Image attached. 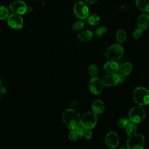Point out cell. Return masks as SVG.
<instances>
[{
	"mask_svg": "<svg viewBox=\"0 0 149 149\" xmlns=\"http://www.w3.org/2000/svg\"><path fill=\"white\" fill-rule=\"evenodd\" d=\"M118 78H119V83H124L125 81H126V80L127 79L126 75L122 74L120 73H118Z\"/></svg>",
	"mask_w": 149,
	"mask_h": 149,
	"instance_id": "obj_31",
	"label": "cell"
},
{
	"mask_svg": "<svg viewBox=\"0 0 149 149\" xmlns=\"http://www.w3.org/2000/svg\"><path fill=\"white\" fill-rule=\"evenodd\" d=\"M105 107L104 102L100 99L95 100L91 105L92 111L96 115H100L104 111Z\"/></svg>",
	"mask_w": 149,
	"mask_h": 149,
	"instance_id": "obj_15",
	"label": "cell"
},
{
	"mask_svg": "<svg viewBox=\"0 0 149 149\" xmlns=\"http://www.w3.org/2000/svg\"><path fill=\"white\" fill-rule=\"evenodd\" d=\"M69 139L72 141H76L78 139V136L76 133L75 129H70V131L68 135Z\"/></svg>",
	"mask_w": 149,
	"mask_h": 149,
	"instance_id": "obj_27",
	"label": "cell"
},
{
	"mask_svg": "<svg viewBox=\"0 0 149 149\" xmlns=\"http://www.w3.org/2000/svg\"><path fill=\"white\" fill-rule=\"evenodd\" d=\"M36 1H41V0H36Z\"/></svg>",
	"mask_w": 149,
	"mask_h": 149,
	"instance_id": "obj_36",
	"label": "cell"
},
{
	"mask_svg": "<svg viewBox=\"0 0 149 149\" xmlns=\"http://www.w3.org/2000/svg\"><path fill=\"white\" fill-rule=\"evenodd\" d=\"M7 23L11 28L19 30L23 26V19L20 15L12 13L10 15L7 19Z\"/></svg>",
	"mask_w": 149,
	"mask_h": 149,
	"instance_id": "obj_9",
	"label": "cell"
},
{
	"mask_svg": "<svg viewBox=\"0 0 149 149\" xmlns=\"http://www.w3.org/2000/svg\"><path fill=\"white\" fill-rule=\"evenodd\" d=\"M123 48L119 44H115L110 46L105 52V58L111 61H116L123 55Z\"/></svg>",
	"mask_w": 149,
	"mask_h": 149,
	"instance_id": "obj_3",
	"label": "cell"
},
{
	"mask_svg": "<svg viewBox=\"0 0 149 149\" xmlns=\"http://www.w3.org/2000/svg\"><path fill=\"white\" fill-rule=\"evenodd\" d=\"M78 101L77 100H75V101H72L71 103H70V105L72 106V107H75L76 106L77 104H78Z\"/></svg>",
	"mask_w": 149,
	"mask_h": 149,
	"instance_id": "obj_34",
	"label": "cell"
},
{
	"mask_svg": "<svg viewBox=\"0 0 149 149\" xmlns=\"http://www.w3.org/2000/svg\"><path fill=\"white\" fill-rule=\"evenodd\" d=\"M100 21V17L98 15L95 14H93L91 15H88V16L86 18L87 23L91 26H95L99 23Z\"/></svg>",
	"mask_w": 149,
	"mask_h": 149,
	"instance_id": "obj_20",
	"label": "cell"
},
{
	"mask_svg": "<svg viewBox=\"0 0 149 149\" xmlns=\"http://www.w3.org/2000/svg\"><path fill=\"white\" fill-rule=\"evenodd\" d=\"M84 23L81 20L76 21L72 25V29L76 31L81 30L84 29Z\"/></svg>",
	"mask_w": 149,
	"mask_h": 149,
	"instance_id": "obj_26",
	"label": "cell"
},
{
	"mask_svg": "<svg viewBox=\"0 0 149 149\" xmlns=\"http://www.w3.org/2000/svg\"><path fill=\"white\" fill-rule=\"evenodd\" d=\"M86 2L89 4H93L97 2V0H85Z\"/></svg>",
	"mask_w": 149,
	"mask_h": 149,
	"instance_id": "obj_33",
	"label": "cell"
},
{
	"mask_svg": "<svg viewBox=\"0 0 149 149\" xmlns=\"http://www.w3.org/2000/svg\"><path fill=\"white\" fill-rule=\"evenodd\" d=\"M104 86L111 87L119 83V78L117 73H109L105 75L102 79Z\"/></svg>",
	"mask_w": 149,
	"mask_h": 149,
	"instance_id": "obj_12",
	"label": "cell"
},
{
	"mask_svg": "<svg viewBox=\"0 0 149 149\" xmlns=\"http://www.w3.org/2000/svg\"><path fill=\"white\" fill-rule=\"evenodd\" d=\"M127 148L129 149H142L144 146V137L141 133H136L131 136L126 142Z\"/></svg>",
	"mask_w": 149,
	"mask_h": 149,
	"instance_id": "obj_4",
	"label": "cell"
},
{
	"mask_svg": "<svg viewBox=\"0 0 149 149\" xmlns=\"http://www.w3.org/2000/svg\"><path fill=\"white\" fill-rule=\"evenodd\" d=\"M133 100L140 105H146L149 104V90L143 87L136 88L133 93Z\"/></svg>",
	"mask_w": 149,
	"mask_h": 149,
	"instance_id": "obj_2",
	"label": "cell"
},
{
	"mask_svg": "<svg viewBox=\"0 0 149 149\" xmlns=\"http://www.w3.org/2000/svg\"><path fill=\"white\" fill-rule=\"evenodd\" d=\"M136 5L140 10L149 12V0H136Z\"/></svg>",
	"mask_w": 149,
	"mask_h": 149,
	"instance_id": "obj_18",
	"label": "cell"
},
{
	"mask_svg": "<svg viewBox=\"0 0 149 149\" xmlns=\"http://www.w3.org/2000/svg\"><path fill=\"white\" fill-rule=\"evenodd\" d=\"M97 122V115L93 111H88L83 116L82 118H81L80 125L85 129L91 130L95 126Z\"/></svg>",
	"mask_w": 149,
	"mask_h": 149,
	"instance_id": "obj_5",
	"label": "cell"
},
{
	"mask_svg": "<svg viewBox=\"0 0 149 149\" xmlns=\"http://www.w3.org/2000/svg\"><path fill=\"white\" fill-rule=\"evenodd\" d=\"M104 84L102 80L98 77H93L88 83V88L91 93L94 95H99L102 93Z\"/></svg>",
	"mask_w": 149,
	"mask_h": 149,
	"instance_id": "obj_8",
	"label": "cell"
},
{
	"mask_svg": "<svg viewBox=\"0 0 149 149\" xmlns=\"http://www.w3.org/2000/svg\"><path fill=\"white\" fill-rule=\"evenodd\" d=\"M7 93V88L6 87L2 85H0V94L3 95Z\"/></svg>",
	"mask_w": 149,
	"mask_h": 149,
	"instance_id": "obj_32",
	"label": "cell"
},
{
	"mask_svg": "<svg viewBox=\"0 0 149 149\" xmlns=\"http://www.w3.org/2000/svg\"><path fill=\"white\" fill-rule=\"evenodd\" d=\"M115 39L119 44L123 43L126 40V31L122 29H120L118 30L115 34Z\"/></svg>",
	"mask_w": 149,
	"mask_h": 149,
	"instance_id": "obj_19",
	"label": "cell"
},
{
	"mask_svg": "<svg viewBox=\"0 0 149 149\" xmlns=\"http://www.w3.org/2000/svg\"><path fill=\"white\" fill-rule=\"evenodd\" d=\"M9 16L8 9L4 6H0V19L6 20Z\"/></svg>",
	"mask_w": 149,
	"mask_h": 149,
	"instance_id": "obj_23",
	"label": "cell"
},
{
	"mask_svg": "<svg viewBox=\"0 0 149 149\" xmlns=\"http://www.w3.org/2000/svg\"><path fill=\"white\" fill-rule=\"evenodd\" d=\"M88 73L91 77H95L98 74V69L95 65H91L88 68Z\"/></svg>",
	"mask_w": 149,
	"mask_h": 149,
	"instance_id": "obj_24",
	"label": "cell"
},
{
	"mask_svg": "<svg viewBox=\"0 0 149 149\" xmlns=\"http://www.w3.org/2000/svg\"><path fill=\"white\" fill-rule=\"evenodd\" d=\"M146 112L141 107L132 108L129 113V119L136 124L141 123L145 118Z\"/></svg>",
	"mask_w": 149,
	"mask_h": 149,
	"instance_id": "obj_6",
	"label": "cell"
},
{
	"mask_svg": "<svg viewBox=\"0 0 149 149\" xmlns=\"http://www.w3.org/2000/svg\"><path fill=\"white\" fill-rule=\"evenodd\" d=\"M74 13L77 17L84 20L89 15V10L87 6L82 1H77L73 8Z\"/></svg>",
	"mask_w": 149,
	"mask_h": 149,
	"instance_id": "obj_7",
	"label": "cell"
},
{
	"mask_svg": "<svg viewBox=\"0 0 149 149\" xmlns=\"http://www.w3.org/2000/svg\"><path fill=\"white\" fill-rule=\"evenodd\" d=\"M1 84V77H0V85Z\"/></svg>",
	"mask_w": 149,
	"mask_h": 149,
	"instance_id": "obj_35",
	"label": "cell"
},
{
	"mask_svg": "<svg viewBox=\"0 0 149 149\" xmlns=\"http://www.w3.org/2000/svg\"><path fill=\"white\" fill-rule=\"evenodd\" d=\"M93 136V132L91 130V129H86L84 132V137L86 139H90Z\"/></svg>",
	"mask_w": 149,
	"mask_h": 149,
	"instance_id": "obj_30",
	"label": "cell"
},
{
	"mask_svg": "<svg viewBox=\"0 0 149 149\" xmlns=\"http://www.w3.org/2000/svg\"><path fill=\"white\" fill-rule=\"evenodd\" d=\"M119 67V63L116 61L109 60L103 65L104 70L108 73H116L118 71Z\"/></svg>",
	"mask_w": 149,
	"mask_h": 149,
	"instance_id": "obj_13",
	"label": "cell"
},
{
	"mask_svg": "<svg viewBox=\"0 0 149 149\" xmlns=\"http://www.w3.org/2000/svg\"><path fill=\"white\" fill-rule=\"evenodd\" d=\"M148 105H149V104H148Z\"/></svg>",
	"mask_w": 149,
	"mask_h": 149,
	"instance_id": "obj_39",
	"label": "cell"
},
{
	"mask_svg": "<svg viewBox=\"0 0 149 149\" xmlns=\"http://www.w3.org/2000/svg\"><path fill=\"white\" fill-rule=\"evenodd\" d=\"M1 94H0V99H1Z\"/></svg>",
	"mask_w": 149,
	"mask_h": 149,
	"instance_id": "obj_37",
	"label": "cell"
},
{
	"mask_svg": "<svg viewBox=\"0 0 149 149\" xmlns=\"http://www.w3.org/2000/svg\"><path fill=\"white\" fill-rule=\"evenodd\" d=\"M62 118L65 126L70 129H76L80 126L81 117L79 113L73 109H66L62 113Z\"/></svg>",
	"mask_w": 149,
	"mask_h": 149,
	"instance_id": "obj_1",
	"label": "cell"
},
{
	"mask_svg": "<svg viewBox=\"0 0 149 149\" xmlns=\"http://www.w3.org/2000/svg\"><path fill=\"white\" fill-rule=\"evenodd\" d=\"M94 34L90 30H87L79 33L77 35V39L81 42H87L91 40L93 38Z\"/></svg>",
	"mask_w": 149,
	"mask_h": 149,
	"instance_id": "obj_16",
	"label": "cell"
},
{
	"mask_svg": "<svg viewBox=\"0 0 149 149\" xmlns=\"http://www.w3.org/2000/svg\"><path fill=\"white\" fill-rule=\"evenodd\" d=\"M130 120L127 118H121L119 119L117 121L118 126L121 128H125L127 125L130 123Z\"/></svg>",
	"mask_w": 149,
	"mask_h": 149,
	"instance_id": "obj_25",
	"label": "cell"
},
{
	"mask_svg": "<svg viewBox=\"0 0 149 149\" xmlns=\"http://www.w3.org/2000/svg\"><path fill=\"white\" fill-rule=\"evenodd\" d=\"M76 133L78 136V137H84V132H85V129L83 127V126H79V127H77L76 129Z\"/></svg>",
	"mask_w": 149,
	"mask_h": 149,
	"instance_id": "obj_29",
	"label": "cell"
},
{
	"mask_svg": "<svg viewBox=\"0 0 149 149\" xmlns=\"http://www.w3.org/2000/svg\"><path fill=\"white\" fill-rule=\"evenodd\" d=\"M132 35L134 38L138 39L143 35V30L140 28H137L133 31Z\"/></svg>",
	"mask_w": 149,
	"mask_h": 149,
	"instance_id": "obj_28",
	"label": "cell"
},
{
	"mask_svg": "<svg viewBox=\"0 0 149 149\" xmlns=\"http://www.w3.org/2000/svg\"><path fill=\"white\" fill-rule=\"evenodd\" d=\"M108 31V28L106 26H102L99 27H98L95 30V36L97 37H102L105 34L107 33Z\"/></svg>",
	"mask_w": 149,
	"mask_h": 149,
	"instance_id": "obj_22",
	"label": "cell"
},
{
	"mask_svg": "<svg viewBox=\"0 0 149 149\" xmlns=\"http://www.w3.org/2000/svg\"><path fill=\"white\" fill-rule=\"evenodd\" d=\"M9 9L13 12V13L20 15L24 14L28 9L26 4L22 1H15L11 2L9 4Z\"/></svg>",
	"mask_w": 149,
	"mask_h": 149,
	"instance_id": "obj_10",
	"label": "cell"
},
{
	"mask_svg": "<svg viewBox=\"0 0 149 149\" xmlns=\"http://www.w3.org/2000/svg\"><path fill=\"white\" fill-rule=\"evenodd\" d=\"M137 128L136 125V123L130 122V123L126 127V132L129 136H131L137 133Z\"/></svg>",
	"mask_w": 149,
	"mask_h": 149,
	"instance_id": "obj_21",
	"label": "cell"
},
{
	"mask_svg": "<svg viewBox=\"0 0 149 149\" xmlns=\"http://www.w3.org/2000/svg\"><path fill=\"white\" fill-rule=\"evenodd\" d=\"M148 17H149V14H148Z\"/></svg>",
	"mask_w": 149,
	"mask_h": 149,
	"instance_id": "obj_38",
	"label": "cell"
},
{
	"mask_svg": "<svg viewBox=\"0 0 149 149\" xmlns=\"http://www.w3.org/2000/svg\"><path fill=\"white\" fill-rule=\"evenodd\" d=\"M137 24L138 28H140L142 30H147L149 27V17L148 15H141L137 19Z\"/></svg>",
	"mask_w": 149,
	"mask_h": 149,
	"instance_id": "obj_14",
	"label": "cell"
},
{
	"mask_svg": "<svg viewBox=\"0 0 149 149\" xmlns=\"http://www.w3.org/2000/svg\"><path fill=\"white\" fill-rule=\"evenodd\" d=\"M105 143L109 148H114L119 144V138L118 134L114 132H108L105 136Z\"/></svg>",
	"mask_w": 149,
	"mask_h": 149,
	"instance_id": "obj_11",
	"label": "cell"
},
{
	"mask_svg": "<svg viewBox=\"0 0 149 149\" xmlns=\"http://www.w3.org/2000/svg\"><path fill=\"white\" fill-rule=\"evenodd\" d=\"M132 70V65L131 63L126 62L122 64L119 66L118 69V73L124 74V75H128Z\"/></svg>",
	"mask_w": 149,
	"mask_h": 149,
	"instance_id": "obj_17",
	"label": "cell"
}]
</instances>
